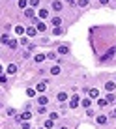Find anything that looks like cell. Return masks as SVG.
Segmentation results:
<instances>
[{
    "label": "cell",
    "mask_w": 116,
    "mask_h": 129,
    "mask_svg": "<svg viewBox=\"0 0 116 129\" xmlns=\"http://www.w3.org/2000/svg\"><path fill=\"white\" fill-rule=\"evenodd\" d=\"M34 23H36V30H38V32H45V30H47V24L43 23V21L34 19Z\"/></svg>",
    "instance_id": "6da1fadb"
},
{
    "label": "cell",
    "mask_w": 116,
    "mask_h": 129,
    "mask_svg": "<svg viewBox=\"0 0 116 129\" xmlns=\"http://www.w3.org/2000/svg\"><path fill=\"white\" fill-rule=\"evenodd\" d=\"M62 8H64V4H62L60 0H52V4H51L52 11H62Z\"/></svg>",
    "instance_id": "7a4b0ae2"
},
{
    "label": "cell",
    "mask_w": 116,
    "mask_h": 129,
    "mask_svg": "<svg viewBox=\"0 0 116 129\" xmlns=\"http://www.w3.org/2000/svg\"><path fill=\"white\" fill-rule=\"evenodd\" d=\"M47 81H41V82H39V84H36V92H39V94H43V92H45L47 90Z\"/></svg>",
    "instance_id": "3957f363"
},
{
    "label": "cell",
    "mask_w": 116,
    "mask_h": 129,
    "mask_svg": "<svg viewBox=\"0 0 116 129\" xmlns=\"http://www.w3.org/2000/svg\"><path fill=\"white\" fill-rule=\"evenodd\" d=\"M56 101L58 103H66V101H68V94H66V92H58L56 94Z\"/></svg>",
    "instance_id": "277c9868"
},
{
    "label": "cell",
    "mask_w": 116,
    "mask_h": 129,
    "mask_svg": "<svg viewBox=\"0 0 116 129\" xmlns=\"http://www.w3.org/2000/svg\"><path fill=\"white\" fill-rule=\"evenodd\" d=\"M79 105H81V99H79V95H73V97H71V101H69V107H71V109H77Z\"/></svg>",
    "instance_id": "5b68a950"
},
{
    "label": "cell",
    "mask_w": 116,
    "mask_h": 129,
    "mask_svg": "<svg viewBox=\"0 0 116 129\" xmlns=\"http://www.w3.org/2000/svg\"><path fill=\"white\" fill-rule=\"evenodd\" d=\"M56 54H62V56L69 54V47H66V45H60V47L56 49Z\"/></svg>",
    "instance_id": "8992f818"
},
{
    "label": "cell",
    "mask_w": 116,
    "mask_h": 129,
    "mask_svg": "<svg viewBox=\"0 0 116 129\" xmlns=\"http://www.w3.org/2000/svg\"><path fill=\"white\" fill-rule=\"evenodd\" d=\"M30 118H32V112H30V110H24L23 114H19V116H17V120H24V122H28Z\"/></svg>",
    "instance_id": "52a82bcc"
},
{
    "label": "cell",
    "mask_w": 116,
    "mask_h": 129,
    "mask_svg": "<svg viewBox=\"0 0 116 129\" xmlns=\"http://www.w3.org/2000/svg\"><path fill=\"white\" fill-rule=\"evenodd\" d=\"M105 90H107V92H114V90H116V82H114V81H107V82H105Z\"/></svg>",
    "instance_id": "ba28073f"
},
{
    "label": "cell",
    "mask_w": 116,
    "mask_h": 129,
    "mask_svg": "<svg viewBox=\"0 0 116 129\" xmlns=\"http://www.w3.org/2000/svg\"><path fill=\"white\" fill-rule=\"evenodd\" d=\"M47 103H49V97H47V95H43V94H41V95L38 97V105H39V107H45Z\"/></svg>",
    "instance_id": "9c48e42d"
},
{
    "label": "cell",
    "mask_w": 116,
    "mask_h": 129,
    "mask_svg": "<svg viewBox=\"0 0 116 129\" xmlns=\"http://www.w3.org/2000/svg\"><path fill=\"white\" fill-rule=\"evenodd\" d=\"M47 60V54H36L34 56V62L36 64H41V62H45Z\"/></svg>",
    "instance_id": "30bf717a"
},
{
    "label": "cell",
    "mask_w": 116,
    "mask_h": 129,
    "mask_svg": "<svg viewBox=\"0 0 116 129\" xmlns=\"http://www.w3.org/2000/svg\"><path fill=\"white\" fill-rule=\"evenodd\" d=\"M96 122L99 123V125H105V123H107V116H105V114H99V116H96Z\"/></svg>",
    "instance_id": "8fae6325"
},
{
    "label": "cell",
    "mask_w": 116,
    "mask_h": 129,
    "mask_svg": "<svg viewBox=\"0 0 116 129\" xmlns=\"http://www.w3.org/2000/svg\"><path fill=\"white\" fill-rule=\"evenodd\" d=\"M6 71H8V75H15V73H17V66H15V64H10V66L6 68Z\"/></svg>",
    "instance_id": "7c38bea8"
},
{
    "label": "cell",
    "mask_w": 116,
    "mask_h": 129,
    "mask_svg": "<svg viewBox=\"0 0 116 129\" xmlns=\"http://www.w3.org/2000/svg\"><path fill=\"white\" fill-rule=\"evenodd\" d=\"M38 17H39V19H47V17H49V10H38Z\"/></svg>",
    "instance_id": "4fadbf2b"
},
{
    "label": "cell",
    "mask_w": 116,
    "mask_h": 129,
    "mask_svg": "<svg viewBox=\"0 0 116 129\" xmlns=\"http://www.w3.org/2000/svg\"><path fill=\"white\" fill-rule=\"evenodd\" d=\"M36 34H38V30H36L34 26H28V28H26V36H28V38H34Z\"/></svg>",
    "instance_id": "5bb4252c"
},
{
    "label": "cell",
    "mask_w": 116,
    "mask_h": 129,
    "mask_svg": "<svg viewBox=\"0 0 116 129\" xmlns=\"http://www.w3.org/2000/svg\"><path fill=\"white\" fill-rule=\"evenodd\" d=\"M107 101H109V103H114L116 101V95H114V92H109V94H107V97H105Z\"/></svg>",
    "instance_id": "9a60e30c"
},
{
    "label": "cell",
    "mask_w": 116,
    "mask_h": 129,
    "mask_svg": "<svg viewBox=\"0 0 116 129\" xmlns=\"http://www.w3.org/2000/svg\"><path fill=\"white\" fill-rule=\"evenodd\" d=\"M60 73H62L60 66H52V68H51V75H60Z\"/></svg>",
    "instance_id": "2e32d148"
},
{
    "label": "cell",
    "mask_w": 116,
    "mask_h": 129,
    "mask_svg": "<svg viewBox=\"0 0 116 129\" xmlns=\"http://www.w3.org/2000/svg\"><path fill=\"white\" fill-rule=\"evenodd\" d=\"M26 32V30H24V26H21V24H17L15 26V34H19V36H23Z\"/></svg>",
    "instance_id": "e0dca14e"
},
{
    "label": "cell",
    "mask_w": 116,
    "mask_h": 129,
    "mask_svg": "<svg viewBox=\"0 0 116 129\" xmlns=\"http://www.w3.org/2000/svg\"><path fill=\"white\" fill-rule=\"evenodd\" d=\"M81 105L84 107V109H90V105H92V101H90V99H88V97H86V99H81Z\"/></svg>",
    "instance_id": "ac0fdd59"
},
{
    "label": "cell",
    "mask_w": 116,
    "mask_h": 129,
    "mask_svg": "<svg viewBox=\"0 0 116 129\" xmlns=\"http://www.w3.org/2000/svg\"><path fill=\"white\" fill-rule=\"evenodd\" d=\"M107 105H109V101H107V99H97V107H99V109H105Z\"/></svg>",
    "instance_id": "d6986e66"
},
{
    "label": "cell",
    "mask_w": 116,
    "mask_h": 129,
    "mask_svg": "<svg viewBox=\"0 0 116 129\" xmlns=\"http://www.w3.org/2000/svg\"><path fill=\"white\" fill-rule=\"evenodd\" d=\"M51 24L60 26V24H62V19H60V17H52V19H51Z\"/></svg>",
    "instance_id": "ffe728a7"
},
{
    "label": "cell",
    "mask_w": 116,
    "mask_h": 129,
    "mask_svg": "<svg viewBox=\"0 0 116 129\" xmlns=\"http://www.w3.org/2000/svg\"><path fill=\"white\" fill-rule=\"evenodd\" d=\"M88 4H90V0H77V6L79 8H86Z\"/></svg>",
    "instance_id": "44dd1931"
},
{
    "label": "cell",
    "mask_w": 116,
    "mask_h": 129,
    "mask_svg": "<svg viewBox=\"0 0 116 129\" xmlns=\"http://www.w3.org/2000/svg\"><path fill=\"white\" fill-rule=\"evenodd\" d=\"M24 15H26V19H34V10H24Z\"/></svg>",
    "instance_id": "7402d4cb"
},
{
    "label": "cell",
    "mask_w": 116,
    "mask_h": 129,
    "mask_svg": "<svg viewBox=\"0 0 116 129\" xmlns=\"http://www.w3.org/2000/svg\"><path fill=\"white\" fill-rule=\"evenodd\" d=\"M58 118H60V112H51V114H49V120H52V122L58 120Z\"/></svg>",
    "instance_id": "603a6c76"
},
{
    "label": "cell",
    "mask_w": 116,
    "mask_h": 129,
    "mask_svg": "<svg viewBox=\"0 0 116 129\" xmlns=\"http://www.w3.org/2000/svg\"><path fill=\"white\" fill-rule=\"evenodd\" d=\"M8 47H10L11 51H15V49H17V41H15V39H11V41L8 43Z\"/></svg>",
    "instance_id": "cb8c5ba5"
},
{
    "label": "cell",
    "mask_w": 116,
    "mask_h": 129,
    "mask_svg": "<svg viewBox=\"0 0 116 129\" xmlns=\"http://www.w3.org/2000/svg\"><path fill=\"white\" fill-rule=\"evenodd\" d=\"M52 34H54V36H60V34H62V28H60V26H54V28H52Z\"/></svg>",
    "instance_id": "d4e9b609"
},
{
    "label": "cell",
    "mask_w": 116,
    "mask_h": 129,
    "mask_svg": "<svg viewBox=\"0 0 116 129\" xmlns=\"http://www.w3.org/2000/svg\"><path fill=\"white\" fill-rule=\"evenodd\" d=\"M26 95H28V97H34V95H36V90H34V88H28V90H26Z\"/></svg>",
    "instance_id": "484cf974"
},
{
    "label": "cell",
    "mask_w": 116,
    "mask_h": 129,
    "mask_svg": "<svg viewBox=\"0 0 116 129\" xmlns=\"http://www.w3.org/2000/svg\"><path fill=\"white\" fill-rule=\"evenodd\" d=\"M0 41H2V43H6V45H8V43H10L11 39H10V36H2V38H0Z\"/></svg>",
    "instance_id": "4316f807"
},
{
    "label": "cell",
    "mask_w": 116,
    "mask_h": 129,
    "mask_svg": "<svg viewBox=\"0 0 116 129\" xmlns=\"http://www.w3.org/2000/svg\"><path fill=\"white\" fill-rule=\"evenodd\" d=\"M17 6H19L21 10H24V8H26V0H19V2H17Z\"/></svg>",
    "instance_id": "83f0119b"
},
{
    "label": "cell",
    "mask_w": 116,
    "mask_h": 129,
    "mask_svg": "<svg viewBox=\"0 0 116 129\" xmlns=\"http://www.w3.org/2000/svg\"><path fill=\"white\" fill-rule=\"evenodd\" d=\"M52 125H54V122H52V120H47V122H45V129H51Z\"/></svg>",
    "instance_id": "f1b7e54d"
},
{
    "label": "cell",
    "mask_w": 116,
    "mask_h": 129,
    "mask_svg": "<svg viewBox=\"0 0 116 129\" xmlns=\"http://www.w3.org/2000/svg\"><path fill=\"white\" fill-rule=\"evenodd\" d=\"M97 95H99V92H97L96 88H92L90 90V97H97Z\"/></svg>",
    "instance_id": "f546056e"
},
{
    "label": "cell",
    "mask_w": 116,
    "mask_h": 129,
    "mask_svg": "<svg viewBox=\"0 0 116 129\" xmlns=\"http://www.w3.org/2000/svg\"><path fill=\"white\" fill-rule=\"evenodd\" d=\"M47 58H49V60H56V52H49Z\"/></svg>",
    "instance_id": "4dcf8cb0"
},
{
    "label": "cell",
    "mask_w": 116,
    "mask_h": 129,
    "mask_svg": "<svg viewBox=\"0 0 116 129\" xmlns=\"http://www.w3.org/2000/svg\"><path fill=\"white\" fill-rule=\"evenodd\" d=\"M28 2H30V6H32V8L39 6V0H28Z\"/></svg>",
    "instance_id": "1f68e13d"
},
{
    "label": "cell",
    "mask_w": 116,
    "mask_h": 129,
    "mask_svg": "<svg viewBox=\"0 0 116 129\" xmlns=\"http://www.w3.org/2000/svg\"><path fill=\"white\" fill-rule=\"evenodd\" d=\"M45 112H47L45 107H39V109H38V114H45Z\"/></svg>",
    "instance_id": "d6a6232c"
},
{
    "label": "cell",
    "mask_w": 116,
    "mask_h": 129,
    "mask_svg": "<svg viewBox=\"0 0 116 129\" xmlns=\"http://www.w3.org/2000/svg\"><path fill=\"white\" fill-rule=\"evenodd\" d=\"M19 43H21V45H23V47H26V45H28V39H26V38H23V39H21Z\"/></svg>",
    "instance_id": "836d02e7"
},
{
    "label": "cell",
    "mask_w": 116,
    "mask_h": 129,
    "mask_svg": "<svg viewBox=\"0 0 116 129\" xmlns=\"http://www.w3.org/2000/svg\"><path fill=\"white\" fill-rule=\"evenodd\" d=\"M21 129H30V123H28V122H23V125H21Z\"/></svg>",
    "instance_id": "e575fe53"
},
{
    "label": "cell",
    "mask_w": 116,
    "mask_h": 129,
    "mask_svg": "<svg viewBox=\"0 0 116 129\" xmlns=\"http://www.w3.org/2000/svg\"><path fill=\"white\" fill-rule=\"evenodd\" d=\"M8 116H15V109H8Z\"/></svg>",
    "instance_id": "d590c367"
},
{
    "label": "cell",
    "mask_w": 116,
    "mask_h": 129,
    "mask_svg": "<svg viewBox=\"0 0 116 129\" xmlns=\"http://www.w3.org/2000/svg\"><path fill=\"white\" fill-rule=\"evenodd\" d=\"M6 81H8V77H4V75H0V82H2V84H6Z\"/></svg>",
    "instance_id": "8d00e7d4"
},
{
    "label": "cell",
    "mask_w": 116,
    "mask_h": 129,
    "mask_svg": "<svg viewBox=\"0 0 116 129\" xmlns=\"http://www.w3.org/2000/svg\"><path fill=\"white\" fill-rule=\"evenodd\" d=\"M66 2H68L69 6H73V4H75V0H66Z\"/></svg>",
    "instance_id": "74e56055"
},
{
    "label": "cell",
    "mask_w": 116,
    "mask_h": 129,
    "mask_svg": "<svg viewBox=\"0 0 116 129\" xmlns=\"http://www.w3.org/2000/svg\"><path fill=\"white\" fill-rule=\"evenodd\" d=\"M110 116H114V118H116V109L112 110V112H110Z\"/></svg>",
    "instance_id": "f35d334b"
},
{
    "label": "cell",
    "mask_w": 116,
    "mask_h": 129,
    "mask_svg": "<svg viewBox=\"0 0 116 129\" xmlns=\"http://www.w3.org/2000/svg\"><path fill=\"white\" fill-rule=\"evenodd\" d=\"M58 129H69L68 125H60V127H58Z\"/></svg>",
    "instance_id": "ab89813d"
},
{
    "label": "cell",
    "mask_w": 116,
    "mask_h": 129,
    "mask_svg": "<svg viewBox=\"0 0 116 129\" xmlns=\"http://www.w3.org/2000/svg\"><path fill=\"white\" fill-rule=\"evenodd\" d=\"M107 2H109V0H99V4H107Z\"/></svg>",
    "instance_id": "60d3db41"
},
{
    "label": "cell",
    "mask_w": 116,
    "mask_h": 129,
    "mask_svg": "<svg viewBox=\"0 0 116 129\" xmlns=\"http://www.w3.org/2000/svg\"><path fill=\"white\" fill-rule=\"evenodd\" d=\"M2 69H4V68H2V66H0V75H2Z\"/></svg>",
    "instance_id": "b9f144b4"
},
{
    "label": "cell",
    "mask_w": 116,
    "mask_h": 129,
    "mask_svg": "<svg viewBox=\"0 0 116 129\" xmlns=\"http://www.w3.org/2000/svg\"><path fill=\"white\" fill-rule=\"evenodd\" d=\"M39 129H45V127H39Z\"/></svg>",
    "instance_id": "7bdbcfd3"
},
{
    "label": "cell",
    "mask_w": 116,
    "mask_h": 129,
    "mask_svg": "<svg viewBox=\"0 0 116 129\" xmlns=\"http://www.w3.org/2000/svg\"><path fill=\"white\" fill-rule=\"evenodd\" d=\"M114 82H116V79H114Z\"/></svg>",
    "instance_id": "ee69618b"
}]
</instances>
